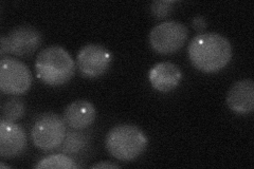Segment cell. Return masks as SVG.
Returning <instances> with one entry per match:
<instances>
[{
    "instance_id": "6da1fadb",
    "label": "cell",
    "mask_w": 254,
    "mask_h": 169,
    "mask_svg": "<svg viewBox=\"0 0 254 169\" xmlns=\"http://www.w3.org/2000/svg\"><path fill=\"white\" fill-rule=\"evenodd\" d=\"M189 57L192 65L204 73H216L232 58V46L229 39L218 33H201L190 43Z\"/></svg>"
},
{
    "instance_id": "7a4b0ae2",
    "label": "cell",
    "mask_w": 254,
    "mask_h": 169,
    "mask_svg": "<svg viewBox=\"0 0 254 169\" xmlns=\"http://www.w3.org/2000/svg\"><path fill=\"white\" fill-rule=\"evenodd\" d=\"M35 71L38 79L44 84L51 87H60L73 77L75 62L64 48L51 46L37 55Z\"/></svg>"
},
{
    "instance_id": "3957f363",
    "label": "cell",
    "mask_w": 254,
    "mask_h": 169,
    "mask_svg": "<svg viewBox=\"0 0 254 169\" xmlns=\"http://www.w3.org/2000/svg\"><path fill=\"white\" fill-rule=\"evenodd\" d=\"M105 145L114 158L123 162H129L145 151L148 139L139 127L122 124L111 128L106 135Z\"/></svg>"
},
{
    "instance_id": "277c9868",
    "label": "cell",
    "mask_w": 254,
    "mask_h": 169,
    "mask_svg": "<svg viewBox=\"0 0 254 169\" xmlns=\"http://www.w3.org/2000/svg\"><path fill=\"white\" fill-rule=\"evenodd\" d=\"M66 123L58 114L45 113L39 116L31 130V139L37 148L51 151L59 148L66 138Z\"/></svg>"
},
{
    "instance_id": "5b68a950",
    "label": "cell",
    "mask_w": 254,
    "mask_h": 169,
    "mask_svg": "<svg viewBox=\"0 0 254 169\" xmlns=\"http://www.w3.org/2000/svg\"><path fill=\"white\" fill-rule=\"evenodd\" d=\"M189 31L184 23L170 20L155 26L149 33V45L163 55L174 54L185 46Z\"/></svg>"
},
{
    "instance_id": "8992f818",
    "label": "cell",
    "mask_w": 254,
    "mask_h": 169,
    "mask_svg": "<svg viewBox=\"0 0 254 169\" xmlns=\"http://www.w3.org/2000/svg\"><path fill=\"white\" fill-rule=\"evenodd\" d=\"M32 73L27 65L12 57L0 60V90L5 94L20 95L32 85Z\"/></svg>"
},
{
    "instance_id": "52a82bcc",
    "label": "cell",
    "mask_w": 254,
    "mask_h": 169,
    "mask_svg": "<svg viewBox=\"0 0 254 169\" xmlns=\"http://www.w3.org/2000/svg\"><path fill=\"white\" fill-rule=\"evenodd\" d=\"M113 60V54L101 45H86L78 51L76 66L81 74L88 78H98L105 74Z\"/></svg>"
},
{
    "instance_id": "ba28073f",
    "label": "cell",
    "mask_w": 254,
    "mask_h": 169,
    "mask_svg": "<svg viewBox=\"0 0 254 169\" xmlns=\"http://www.w3.org/2000/svg\"><path fill=\"white\" fill-rule=\"evenodd\" d=\"M27 148V135L22 127L7 120H0V157L12 159Z\"/></svg>"
},
{
    "instance_id": "9c48e42d",
    "label": "cell",
    "mask_w": 254,
    "mask_h": 169,
    "mask_svg": "<svg viewBox=\"0 0 254 169\" xmlns=\"http://www.w3.org/2000/svg\"><path fill=\"white\" fill-rule=\"evenodd\" d=\"M10 53L23 57L33 54L42 44V34L31 26H20L15 28L6 36Z\"/></svg>"
},
{
    "instance_id": "30bf717a",
    "label": "cell",
    "mask_w": 254,
    "mask_h": 169,
    "mask_svg": "<svg viewBox=\"0 0 254 169\" xmlns=\"http://www.w3.org/2000/svg\"><path fill=\"white\" fill-rule=\"evenodd\" d=\"M228 107L234 113L245 115L254 110V83L252 79H243L235 83L228 91Z\"/></svg>"
},
{
    "instance_id": "8fae6325",
    "label": "cell",
    "mask_w": 254,
    "mask_h": 169,
    "mask_svg": "<svg viewBox=\"0 0 254 169\" xmlns=\"http://www.w3.org/2000/svg\"><path fill=\"white\" fill-rule=\"evenodd\" d=\"M149 82L154 89L163 93L173 91L179 86L182 79L180 68L170 61L158 62L149 70Z\"/></svg>"
},
{
    "instance_id": "7c38bea8",
    "label": "cell",
    "mask_w": 254,
    "mask_h": 169,
    "mask_svg": "<svg viewBox=\"0 0 254 169\" xmlns=\"http://www.w3.org/2000/svg\"><path fill=\"white\" fill-rule=\"evenodd\" d=\"M97 116V110L93 104L86 100H78L71 103L64 111L63 119L73 130H84L93 124Z\"/></svg>"
},
{
    "instance_id": "4fadbf2b",
    "label": "cell",
    "mask_w": 254,
    "mask_h": 169,
    "mask_svg": "<svg viewBox=\"0 0 254 169\" xmlns=\"http://www.w3.org/2000/svg\"><path fill=\"white\" fill-rule=\"evenodd\" d=\"M77 164L74 161L64 154H57L48 156L42 159L39 162L34 166V168L42 169V168H55V169H75L77 168Z\"/></svg>"
},
{
    "instance_id": "5bb4252c",
    "label": "cell",
    "mask_w": 254,
    "mask_h": 169,
    "mask_svg": "<svg viewBox=\"0 0 254 169\" xmlns=\"http://www.w3.org/2000/svg\"><path fill=\"white\" fill-rule=\"evenodd\" d=\"M26 112L25 104L18 99H12L6 101L2 105L1 109V119L7 120V122L15 123L16 120L20 119Z\"/></svg>"
},
{
    "instance_id": "9a60e30c",
    "label": "cell",
    "mask_w": 254,
    "mask_h": 169,
    "mask_svg": "<svg viewBox=\"0 0 254 169\" xmlns=\"http://www.w3.org/2000/svg\"><path fill=\"white\" fill-rule=\"evenodd\" d=\"M88 142L85 134L79 132V130L70 131L66 134V138L63 142V151L65 154L74 155L81 151Z\"/></svg>"
},
{
    "instance_id": "2e32d148",
    "label": "cell",
    "mask_w": 254,
    "mask_h": 169,
    "mask_svg": "<svg viewBox=\"0 0 254 169\" xmlns=\"http://www.w3.org/2000/svg\"><path fill=\"white\" fill-rule=\"evenodd\" d=\"M175 3L176 2L172 1V0L171 1H161V0H159V1H155L150 4V11H152V14L156 18L163 19L172 13Z\"/></svg>"
},
{
    "instance_id": "e0dca14e",
    "label": "cell",
    "mask_w": 254,
    "mask_h": 169,
    "mask_svg": "<svg viewBox=\"0 0 254 169\" xmlns=\"http://www.w3.org/2000/svg\"><path fill=\"white\" fill-rule=\"evenodd\" d=\"M0 44H1V49H0V54H1V56H4L5 54H10L9 44H7L6 36L1 37V43Z\"/></svg>"
},
{
    "instance_id": "ac0fdd59",
    "label": "cell",
    "mask_w": 254,
    "mask_h": 169,
    "mask_svg": "<svg viewBox=\"0 0 254 169\" xmlns=\"http://www.w3.org/2000/svg\"><path fill=\"white\" fill-rule=\"evenodd\" d=\"M91 168H94V169H105V168H107V169H117V168H119V166L115 165V164H111V163L104 162V163L95 164Z\"/></svg>"
},
{
    "instance_id": "d6986e66",
    "label": "cell",
    "mask_w": 254,
    "mask_h": 169,
    "mask_svg": "<svg viewBox=\"0 0 254 169\" xmlns=\"http://www.w3.org/2000/svg\"><path fill=\"white\" fill-rule=\"evenodd\" d=\"M193 25H194V28H197V29H204L205 28V21L202 17H198L194 18L193 20Z\"/></svg>"
},
{
    "instance_id": "ffe728a7",
    "label": "cell",
    "mask_w": 254,
    "mask_h": 169,
    "mask_svg": "<svg viewBox=\"0 0 254 169\" xmlns=\"http://www.w3.org/2000/svg\"><path fill=\"white\" fill-rule=\"evenodd\" d=\"M0 167H1V168H10V166H6L3 163H0Z\"/></svg>"
}]
</instances>
